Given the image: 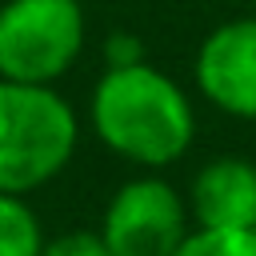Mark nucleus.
Listing matches in <instances>:
<instances>
[{
	"instance_id": "nucleus-5",
	"label": "nucleus",
	"mask_w": 256,
	"mask_h": 256,
	"mask_svg": "<svg viewBox=\"0 0 256 256\" xmlns=\"http://www.w3.org/2000/svg\"><path fill=\"white\" fill-rule=\"evenodd\" d=\"M192 84L216 112L256 124V12L224 20L200 40Z\"/></svg>"
},
{
	"instance_id": "nucleus-8",
	"label": "nucleus",
	"mask_w": 256,
	"mask_h": 256,
	"mask_svg": "<svg viewBox=\"0 0 256 256\" xmlns=\"http://www.w3.org/2000/svg\"><path fill=\"white\" fill-rule=\"evenodd\" d=\"M172 256H256V228H196Z\"/></svg>"
},
{
	"instance_id": "nucleus-9",
	"label": "nucleus",
	"mask_w": 256,
	"mask_h": 256,
	"mask_svg": "<svg viewBox=\"0 0 256 256\" xmlns=\"http://www.w3.org/2000/svg\"><path fill=\"white\" fill-rule=\"evenodd\" d=\"M40 256H112L100 228H68L60 236H48Z\"/></svg>"
},
{
	"instance_id": "nucleus-3",
	"label": "nucleus",
	"mask_w": 256,
	"mask_h": 256,
	"mask_svg": "<svg viewBox=\"0 0 256 256\" xmlns=\"http://www.w3.org/2000/svg\"><path fill=\"white\" fill-rule=\"evenodd\" d=\"M84 52L80 0L0 4V80L56 84Z\"/></svg>"
},
{
	"instance_id": "nucleus-10",
	"label": "nucleus",
	"mask_w": 256,
	"mask_h": 256,
	"mask_svg": "<svg viewBox=\"0 0 256 256\" xmlns=\"http://www.w3.org/2000/svg\"><path fill=\"white\" fill-rule=\"evenodd\" d=\"M144 60V44L140 36L132 32H112L104 40V68H128V64H140Z\"/></svg>"
},
{
	"instance_id": "nucleus-2",
	"label": "nucleus",
	"mask_w": 256,
	"mask_h": 256,
	"mask_svg": "<svg viewBox=\"0 0 256 256\" xmlns=\"http://www.w3.org/2000/svg\"><path fill=\"white\" fill-rule=\"evenodd\" d=\"M80 144L76 108L52 84L0 80V192L28 196L56 180Z\"/></svg>"
},
{
	"instance_id": "nucleus-11",
	"label": "nucleus",
	"mask_w": 256,
	"mask_h": 256,
	"mask_svg": "<svg viewBox=\"0 0 256 256\" xmlns=\"http://www.w3.org/2000/svg\"><path fill=\"white\" fill-rule=\"evenodd\" d=\"M248 4H252V8H256V0H248Z\"/></svg>"
},
{
	"instance_id": "nucleus-7",
	"label": "nucleus",
	"mask_w": 256,
	"mask_h": 256,
	"mask_svg": "<svg viewBox=\"0 0 256 256\" xmlns=\"http://www.w3.org/2000/svg\"><path fill=\"white\" fill-rule=\"evenodd\" d=\"M44 240L48 236L28 200L16 192H0V256H40Z\"/></svg>"
},
{
	"instance_id": "nucleus-4",
	"label": "nucleus",
	"mask_w": 256,
	"mask_h": 256,
	"mask_svg": "<svg viewBox=\"0 0 256 256\" xmlns=\"http://www.w3.org/2000/svg\"><path fill=\"white\" fill-rule=\"evenodd\" d=\"M192 232V212L180 188L156 172L124 180L100 216V236L112 256H172Z\"/></svg>"
},
{
	"instance_id": "nucleus-1",
	"label": "nucleus",
	"mask_w": 256,
	"mask_h": 256,
	"mask_svg": "<svg viewBox=\"0 0 256 256\" xmlns=\"http://www.w3.org/2000/svg\"><path fill=\"white\" fill-rule=\"evenodd\" d=\"M88 124L112 156L144 172H160L184 160L196 140L192 96L180 80L148 60L128 68H104L88 96Z\"/></svg>"
},
{
	"instance_id": "nucleus-6",
	"label": "nucleus",
	"mask_w": 256,
	"mask_h": 256,
	"mask_svg": "<svg viewBox=\"0 0 256 256\" xmlns=\"http://www.w3.org/2000/svg\"><path fill=\"white\" fill-rule=\"evenodd\" d=\"M184 200L196 228H256V164L216 156L196 168Z\"/></svg>"
}]
</instances>
